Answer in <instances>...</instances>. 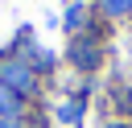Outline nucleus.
Masks as SVG:
<instances>
[{
	"label": "nucleus",
	"mask_w": 132,
	"mask_h": 128,
	"mask_svg": "<svg viewBox=\"0 0 132 128\" xmlns=\"http://www.w3.org/2000/svg\"><path fill=\"white\" fill-rule=\"evenodd\" d=\"M124 8H132V0H107V12H124Z\"/></svg>",
	"instance_id": "nucleus-1"
}]
</instances>
